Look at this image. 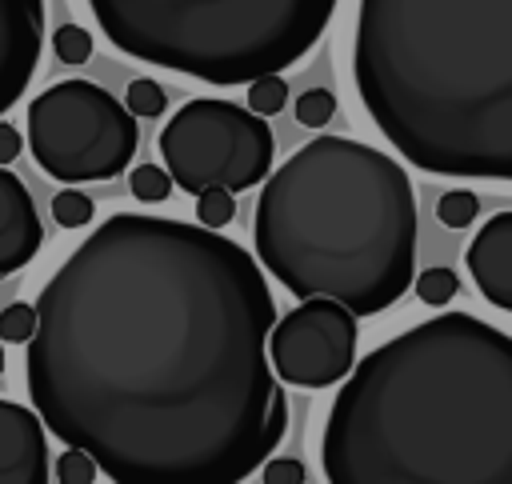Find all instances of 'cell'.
I'll use <instances>...</instances> for the list:
<instances>
[{
    "label": "cell",
    "instance_id": "6da1fadb",
    "mask_svg": "<svg viewBox=\"0 0 512 484\" xmlns=\"http://www.w3.org/2000/svg\"><path fill=\"white\" fill-rule=\"evenodd\" d=\"M36 316L32 408L116 484H240L284 440L276 300L216 228L116 212L52 272Z\"/></svg>",
    "mask_w": 512,
    "mask_h": 484
},
{
    "label": "cell",
    "instance_id": "7a4b0ae2",
    "mask_svg": "<svg viewBox=\"0 0 512 484\" xmlns=\"http://www.w3.org/2000/svg\"><path fill=\"white\" fill-rule=\"evenodd\" d=\"M332 484H512V336L472 312L372 348L320 436Z\"/></svg>",
    "mask_w": 512,
    "mask_h": 484
},
{
    "label": "cell",
    "instance_id": "3957f363",
    "mask_svg": "<svg viewBox=\"0 0 512 484\" xmlns=\"http://www.w3.org/2000/svg\"><path fill=\"white\" fill-rule=\"evenodd\" d=\"M352 80L400 160L512 184V0H360Z\"/></svg>",
    "mask_w": 512,
    "mask_h": 484
},
{
    "label": "cell",
    "instance_id": "277c9868",
    "mask_svg": "<svg viewBox=\"0 0 512 484\" xmlns=\"http://www.w3.org/2000/svg\"><path fill=\"white\" fill-rule=\"evenodd\" d=\"M252 244L296 300L332 296L356 316H376L416 280L412 180L380 148L316 136L264 180Z\"/></svg>",
    "mask_w": 512,
    "mask_h": 484
},
{
    "label": "cell",
    "instance_id": "5b68a950",
    "mask_svg": "<svg viewBox=\"0 0 512 484\" xmlns=\"http://www.w3.org/2000/svg\"><path fill=\"white\" fill-rule=\"evenodd\" d=\"M88 8L124 56L236 88L312 52L336 0H88Z\"/></svg>",
    "mask_w": 512,
    "mask_h": 484
},
{
    "label": "cell",
    "instance_id": "8992f818",
    "mask_svg": "<svg viewBox=\"0 0 512 484\" xmlns=\"http://www.w3.org/2000/svg\"><path fill=\"white\" fill-rule=\"evenodd\" d=\"M136 112L92 80H60L28 104L32 160L60 184L112 180L136 156Z\"/></svg>",
    "mask_w": 512,
    "mask_h": 484
},
{
    "label": "cell",
    "instance_id": "52a82bcc",
    "mask_svg": "<svg viewBox=\"0 0 512 484\" xmlns=\"http://www.w3.org/2000/svg\"><path fill=\"white\" fill-rule=\"evenodd\" d=\"M160 160L180 192L200 196L204 188L248 192L272 172L276 136L260 112L232 100L196 96L176 108L160 128Z\"/></svg>",
    "mask_w": 512,
    "mask_h": 484
},
{
    "label": "cell",
    "instance_id": "ba28073f",
    "mask_svg": "<svg viewBox=\"0 0 512 484\" xmlns=\"http://www.w3.org/2000/svg\"><path fill=\"white\" fill-rule=\"evenodd\" d=\"M268 356L284 384L332 388L356 368V312L332 296H304L272 324Z\"/></svg>",
    "mask_w": 512,
    "mask_h": 484
},
{
    "label": "cell",
    "instance_id": "9c48e42d",
    "mask_svg": "<svg viewBox=\"0 0 512 484\" xmlns=\"http://www.w3.org/2000/svg\"><path fill=\"white\" fill-rule=\"evenodd\" d=\"M44 52V0H0V116L28 92Z\"/></svg>",
    "mask_w": 512,
    "mask_h": 484
},
{
    "label": "cell",
    "instance_id": "30bf717a",
    "mask_svg": "<svg viewBox=\"0 0 512 484\" xmlns=\"http://www.w3.org/2000/svg\"><path fill=\"white\" fill-rule=\"evenodd\" d=\"M0 484H48L44 420L16 400H0Z\"/></svg>",
    "mask_w": 512,
    "mask_h": 484
},
{
    "label": "cell",
    "instance_id": "8fae6325",
    "mask_svg": "<svg viewBox=\"0 0 512 484\" xmlns=\"http://www.w3.org/2000/svg\"><path fill=\"white\" fill-rule=\"evenodd\" d=\"M464 264L480 296L492 308L512 312V212H496L488 224H480L464 252Z\"/></svg>",
    "mask_w": 512,
    "mask_h": 484
},
{
    "label": "cell",
    "instance_id": "7c38bea8",
    "mask_svg": "<svg viewBox=\"0 0 512 484\" xmlns=\"http://www.w3.org/2000/svg\"><path fill=\"white\" fill-rule=\"evenodd\" d=\"M44 244V224L36 216L32 192L8 164H0V276L20 272Z\"/></svg>",
    "mask_w": 512,
    "mask_h": 484
},
{
    "label": "cell",
    "instance_id": "4fadbf2b",
    "mask_svg": "<svg viewBox=\"0 0 512 484\" xmlns=\"http://www.w3.org/2000/svg\"><path fill=\"white\" fill-rule=\"evenodd\" d=\"M172 184H176L172 172L160 168V164H136L132 176H128V192H132L136 200H144V204H160V200H168Z\"/></svg>",
    "mask_w": 512,
    "mask_h": 484
},
{
    "label": "cell",
    "instance_id": "5bb4252c",
    "mask_svg": "<svg viewBox=\"0 0 512 484\" xmlns=\"http://www.w3.org/2000/svg\"><path fill=\"white\" fill-rule=\"evenodd\" d=\"M92 212H96V204L80 188H64L52 196V220L60 228H84V224H92Z\"/></svg>",
    "mask_w": 512,
    "mask_h": 484
},
{
    "label": "cell",
    "instance_id": "9a60e30c",
    "mask_svg": "<svg viewBox=\"0 0 512 484\" xmlns=\"http://www.w3.org/2000/svg\"><path fill=\"white\" fill-rule=\"evenodd\" d=\"M476 212H480V200H476V192H468V188L440 192V200H436V220H440L444 228H468V224L476 220Z\"/></svg>",
    "mask_w": 512,
    "mask_h": 484
},
{
    "label": "cell",
    "instance_id": "2e32d148",
    "mask_svg": "<svg viewBox=\"0 0 512 484\" xmlns=\"http://www.w3.org/2000/svg\"><path fill=\"white\" fill-rule=\"evenodd\" d=\"M288 104V84L280 72H268V76H256L248 84V108L260 112V116H276L280 108Z\"/></svg>",
    "mask_w": 512,
    "mask_h": 484
},
{
    "label": "cell",
    "instance_id": "e0dca14e",
    "mask_svg": "<svg viewBox=\"0 0 512 484\" xmlns=\"http://www.w3.org/2000/svg\"><path fill=\"white\" fill-rule=\"evenodd\" d=\"M232 216H236V192L232 188H204L200 196H196V220L200 224H208V228H224V224H232Z\"/></svg>",
    "mask_w": 512,
    "mask_h": 484
},
{
    "label": "cell",
    "instance_id": "ac0fdd59",
    "mask_svg": "<svg viewBox=\"0 0 512 484\" xmlns=\"http://www.w3.org/2000/svg\"><path fill=\"white\" fill-rule=\"evenodd\" d=\"M412 288H416V296L428 304V308H440V304H448L452 296H456V288H460V280H456V272L452 268H424L416 280H412Z\"/></svg>",
    "mask_w": 512,
    "mask_h": 484
},
{
    "label": "cell",
    "instance_id": "d6986e66",
    "mask_svg": "<svg viewBox=\"0 0 512 484\" xmlns=\"http://www.w3.org/2000/svg\"><path fill=\"white\" fill-rule=\"evenodd\" d=\"M52 56L60 64H84L92 56V32H84L80 24H60L52 32Z\"/></svg>",
    "mask_w": 512,
    "mask_h": 484
},
{
    "label": "cell",
    "instance_id": "ffe728a7",
    "mask_svg": "<svg viewBox=\"0 0 512 484\" xmlns=\"http://www.w3.org/2000/svg\"><path fill=\"white\" fill-rule=\"evenodd\" d=\"M96 476H100V464L84 448L64 444V452L56 456V484H92Z\"/></svg>",
    "mask_w": 512,
    "mask_h": 484
},
{
    "label": "cell",
    "instance_id": "44dd1931",
    "mask_svg": "<svg viewBox=\"0 0 512 484\" xmlns=\"http://www.w3.org/2000/svg\"><path fill=\"white\" fill-rule=\"evenodd\" d=\"M336 116V96L328 88H308L300 100H296V120L304 128H328Z\"/></svg>",
    "mask_w": 512,
    "mask_h": 484
},
{
    "label": "cell",
    "instance_id": "7402d4cb",
    "mask_svg": "<svg viewBox=\"0 0 512 484\" xmlns=\"http://www.w3.org/2000/svg\"><path fill=\"white\" fill-rule=\"evenodd\" d=\"M36 304H8L4 312H0V340L4 344H28L32 340V332H36Z\"/></svg>",
    "mask_w": 512,
    "mask_h": 484
},
{
    "label": "cell",
    "instance_id": "603a6c76",
    "mask_svg": "<svg viewBox=\"0 0 512 484\" xmlns=\"http://www.w3.org/2000/svg\"><path fill=\"white\" fill-rule=\"evenodd\" d=\"M128 108H132L136 116L152 120V116H160V112L168 108V92H164L156 80L140 76V80H132V84H128Z\"/></svg>",
    "mask_w": 512,
    "mask_h": 484
},
{
    "label": "cell",
    "instance_id": "cb8c5ba5",
    "mask_svg": "<svg viewBox=\"0 0 512 484\" xmlns=\"http://www.w3.org/2000/svg\"><path fill=\"white\" fill-rule=\"evenodd\" d=\"M264 480L268 484H304L308 468L296 456H276V460H264Z\"/></svg>",
    "mask_w": 512,
    "mask_h": 484
},
{
    "label": "cell",
    "instance_id": "d4e9b609",
    "mask_svg": "<svg viewBox=\"0 0 512 484\" xmlns=\"http://www.w3.org/2000/svg\"><path fill=\"white\" fill-rule=\"evenodd\" d=\"M20 152H24V136L8 120H0V164H12Z\"/></svg>",
    "mask_w": 512,
    "mask_h": 484
},
{
    "label": "cell",
    "instance_id": "484cf974",
    "mask_svg": "<svg viewBox=\"0 0 512 484\" xmlns=\"http://www.w3.org/2000/svg\"><path fill=\"white\" fill-rule=\"evenodd\" d=\"M0 376H4V348H0Z\"/></svg>",
    "mask_w": 512,
    "mask_h": 484
}]
</instances>
